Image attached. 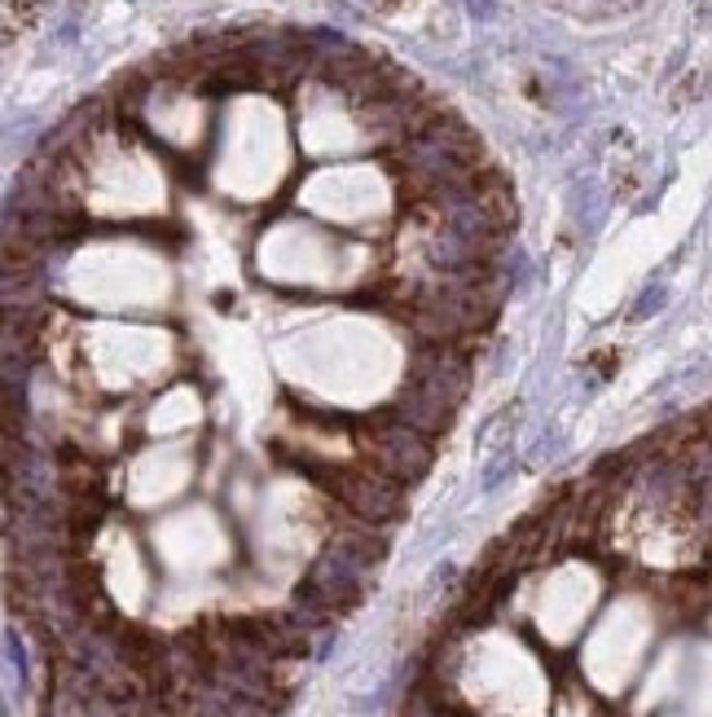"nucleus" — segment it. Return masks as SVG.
<instances>
[{
	"label": "nucleus",
	"instance_id": "f257e3e1",
	"mask_svg": "<svg viewBox=\"0 0 712 717\" xmlns=\"http://www.w3.org/2000/svg\"><path fill=\"white\" fill-rule=\"evenodd\" d=\"M383 546H388V537L375 533V524L334 533L330 546L308 564L303 585H299V594H295V612H299L312 629H321V625H330L334 616L352 612L356 603H361L366 585H370L375 564L383 559Z\"/></svg>",
	"mask_w": 712,
	"mask_h": 717
},
{
	"label": "nucleus",
	"instance_id": "f03ea898",
	"mask_svg": "<svg viewBox=\"0 0 712 717\" xmlns=\"http://www.w3.org/2000/svg\"><path fill=\"white\" fill-rule=\"evenodd\" d=\"M299 471H308L343 511H352L361 524H397L405 511V485H397L392 476H383L379 467H338V463H317V458H299Z\"/></svg>",
	"mask_w": 712,
	"mask_h": 717
},
{
	"label": "nucleus",
	"instance_id": "7ed1b4c3",
	"mask_svg": "<svg viewBox=\"0 0 712 717\" xmlns=\"http://www.w3.org/2000/svg\"><path fill=\"white\" fill-rule=\"evenodd\" d=\"M352 436H356V454H361L370 467H379L383 476H392L397 485H418L436 463L432 436L418 432L414 423H405L397 410L361 419L352 428Z\"/></svg>",
	"mask_w": 712,
	"mask_h": 717
},
{
	"label": "nucleus",
	"instance_id": "20e7f679",
	"mask_svg": "<svg viewBox=\"0 0 712 717\" xmlns=\"http://www.w3.org/2000/svg\"><path fill=\"white\" fill-rule=\"evenodd\" d=\"M471 5V14H480V19H493V0H467Z\"/></svg>",
	"mask_w": 712,
	"mask_h": 717
}]
</instances>
